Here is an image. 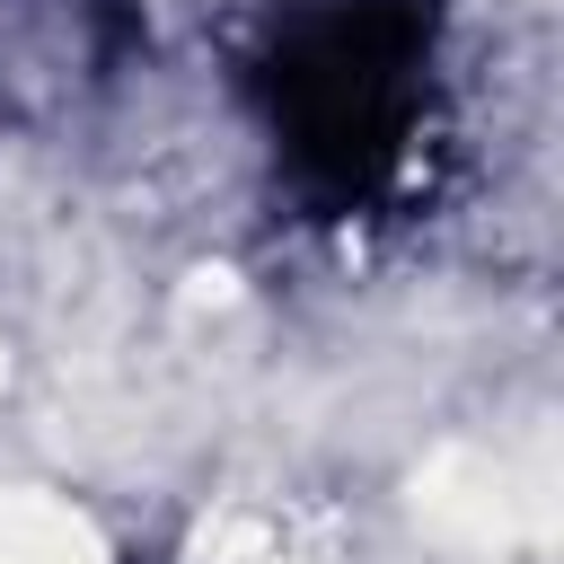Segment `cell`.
<instances>
[{"label": "cell", "mask_w": 564, "mask_h": 564, "mask_svg": "<svg viewBox=\"0 0 564 564\" xmlns=\"http://www.w3.org/2000/svg\"><path fill=\"white\" fill-rule=\"evenodd\" d=\"M405 70H414V18L405 9H388V0H335V9L300 18L282 35V70H273L282 141L335 194H361L397 159Z\"/></svg>", "instance_id": "1"}]
</instances>
